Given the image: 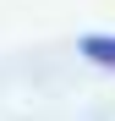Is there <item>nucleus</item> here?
Masks as SVG:
<instances>
[{
  "label": "nucleus",
  "instance_id": "obj_1",
  "mask_svg": "<svg viewBox=\"0 0 115 121\" xmlns=\"http://www.w3.org/2000/svg\"><path fill=\"white\" fill-rule=\"evenodd\" d=\"M77 50H82V55L93 60V66H104V72H115V39H110V33H88V39H82Z\"/></svg>",
  "mask_w": 115,
  "mask_h": 121
}]
</instances>
